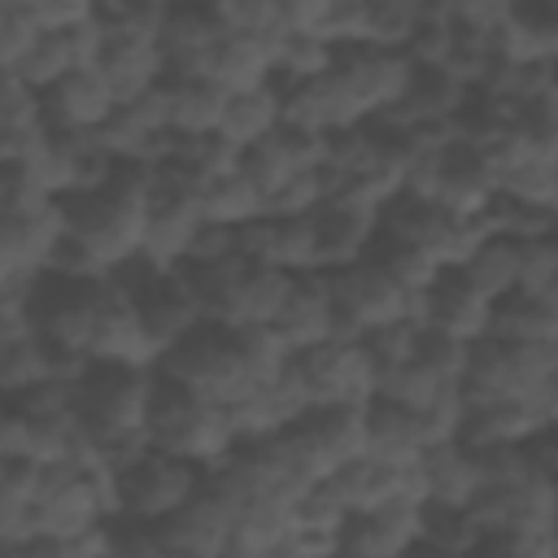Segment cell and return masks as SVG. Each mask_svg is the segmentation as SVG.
I'll return each mask as SVG.
<instances>
[{
  "label": "cell",
  "mask_w": 558,
  "mask_h": 558,
  "mask_svg": "<svg viewBox=\"0 0 558 558\" xmlns=\"http://www.w3.org/2000/svg\"><path fill=\"white\" fill-rule=\"evenodd\" d=\"M275 44L248 39V35H222L214 57H209V78L222 83L227 92H253L266 87L275 74Z\"/></svg>",
  "instance_id": "cell-30"
},
{
  "label": "cell",
  "mask_w": 558,
  "mask_h": 558,
  "mask_svg": "<svg viewBox=\"0 0 558 558\" xmlns=\"http://www.w3.org/2000/svg\"><path fill=\"white\" fill-rule=\"evenodd\" d=\"M288 379L301 388L310 410L371 405V397H375V366H371L362 340H323L314 349L292 353Z\"/></svg>",
  "instance_id": "cell-8"
},
{
  "label": "cell",
  "mask_w": 558,
  "mask_h": 558,
  "mask_svg": "<svg viewBox=\"0 0 558 558\" xmlns=\"http://www.w3.org/2000/svg\"><path fill=\"white\" fill-rule=\"evenodd\" d=\"M157 532L174 549H183L192 558H218L222 549L235 545V506L214 484H205L179 514H170L166 523H157Z\"/></svg>",
  "instance_id": "cell-18"
},
{
  "label": "cell",
  "mask_w": 558,
  "mask_h": 558,
  "mask_svg": "<svg viewBox=\"0 0 558 558\" xmlns=\"http://www.w3.org/2000/svg\"><path fill=\"white\" fill-rule=\"evenodd\" d=\"M148 440L157 453H170V458H183L192 466H201L205 475H214L235 449H240V436H235V423H231V410L161 379L157 384V401H153V414H148Z\"/></svg>",
  "instance_id": "cell-3"
},
{
  "label": "cell",
  "mask_w": 558,
  "mask_h": 558,
  "mask_svg": "<svg viewBox=\"0 0 558 558\" xmlns=\"http://www.w3.org/2000/svg\"><path fill=\"white\" fill-rule=\"evenodd\" d=\"M418 541L449 549V554H475V545L484 541V527L475 523L471 506H440V501H423L418 510Z\"/></svg>",
  "instance_id": "cell-36"
},
{
  "label": "cell",
  "mask_w": 558,
  "mask_h": 558,
  "mask_svg": "<svg viewBox=\"0 0 558 558\" xmlns=\"http://www.w3.org/2000/svg\"><path fill=\"white\" fill-rule=\"evenodd\" d=\"M279 126H283V96L266 83V87H253V92H231L218 135H227L244 153V148L270 140Z\"/></svg>",
  "instance_id": "cell-31"
},
{
  "label": "cell",
  "mask_w": 558,
  "mask_h": 558,
  "mask_svg": "<svg viewBox=\"0 0 558 558\" xmlns=\"http://www.w3.org/2000/svg\"><path fill=\"white\" fill-rule=\"evenodd\" d=\"M331 283V301H336V340H362L366 331L405 318L410 310V292L401 283H392L371 257L353 262L344 270H323Z\"/></svg>",
  "instance_id": "cell-11"
},
{
  "label": "cell",
  "mask_w": 558,
  "mask_h": 558,
  "mask_svg": "<svg viewBox=\"0 0 558 558\" xmlns=\"http://www.w3.org/2000/svg\"><path fill=\"white\" fill-rule=\"evenodd\" d=\"M493 336L514 344H558V310L536 292H510L493 305Z\"/></svg>",
  "instance_id": "cell-32"
},
{
  "label": "cell",
  "mask_w": 558,
  "mask_h": 558,
  "mask_svg": "<svg viewBox=\"0 0 558 558\" xmlns=\"http://www.w3.org/2000/svg\"><path fill=\"white\" fill-rule=\"evenodd\" d=\"M240 174L266 196V205H270V196H279L301 170L292 166V157L283 153V144L270 135V140H262V144H253V148H244L240 153Z\"/></svg>",
  "instance_id": "cell-42"
},
{
  "label": "cell",
  "mask_w": 558,
  "mask_h": 558,
  "mask_svg": "<svg viewBox=\"0 0 558 558\" xmlns=\"http://www.w3.org/2000/svg\"><path fill=\"white\" fill-rule=\"evenodd\" d=\"M471 349H475V344L423 327V331H418V344H414V362H418L427 375H436L440 384L462 388V384H466V371H471Z\"/></svg>",
  "instance_id": "cell-38"
},
{
  "label": "cell",
  "mask_w": 558,
  "mask_h": 558,
  "mask_svg": "<svg viewBox=\"0 0 558 558\" xmlns=\"http://www.w3.org/2000/svg\"><path fill=\"white\" fill-rule=\"evenodd\" d=\"M536 405H541L545 423H558V353H554V362H549V371H545V384H541V392H536Z\"/></svg>",
  "instance_id": "cell-54"
},
{
  "label": "cell",
  "mask_w": 558,
  "mask_h": 558,
  "mask_svg": "<svg viewBox=\"0 0 558 558\" xmlns=\"http://www.w3.org/2000/svg\"><path fill=\"white\" fill-rule=\"evenodd\" d=\"M427 453L418 418L401 405L388 401H371L366 405V458L384 462V466H414Z\"/></svg>",
  "instance_id": "cell-28"
},
{
  "label": "cell",
  "mask_w": 558,
  "mask_h": 558,
  "mask_svg": "<svg viewBox=\"0 0 558 558\" xmlns=\"http://www.w3.org/2000/svg\"><path fill=\"white\" fill-rule=\"evenodd\" d=\"M231 92L214 78H166V105H170V131L179 135H214L222 126Z\"/></svg>",
  "instance_id": "cell-29"
},
{
  "label": "cell",
  "mask_w": 558,
  "mask_h": 558,
  "mask_svg": "<svg viewBox=\"0 0 558 558\" xmlns=\"http://www.w3.org/2000/svg\"><path fill=\"white\" fill-rule=\"evenodd\" d=\"M405 558H466V554H449V549H436V545H423V541H418Z\"/></svg>",
  "instance_id": "cell-55"
},
{
  "label": "cell",
  "mask_w": 558,
  "mask_h": 558,
  "mask_svg": "<svg viewBox=\"0 0 558 558\" xmlns=\"http://www.w3.org/2000/svg\"><path fill=\"white\" fill-rule=\"evenodd\" d=\"M471 558H558L545 532H484Z\"/></svg>",
  "instance_id": "cell-48"
},
{
  "label": "cell",
  "mask_w": 558,
  "mask_h": 558,
  "mask_svg": "<svg viewBox=\"0 0 558 558\" xmlns=\"http://www.w3.org/2000/svg\"><path fill=\"white\" fill-rule=\"evenodd\" d=\"M201 214H205V222H218V227L240 231V227L266 218V196L235 170V174H222V179H214V183L205 187Z\"/></svg>",
  "instance_id": "cell-34"
},
{
  "label": "cell",
  "mask_w": 558,
  "mask_h": 558,
  "mask_svg": "<svg viewBox=\"0 0 558 558\" xmlns=\"http://www.w3.org/2000/svg\"><path fill=\"white\" fill-rule=\"evenodd\" d=\"M296 436L331 475L357 458H366V405H323L296 423Z\"/></svg>",
  "instance_id": "cell-21"
},
{
  "label": "cell",
  "mask_w": 558,
  "mask_h": 558,
  "mask_svg": "<svg viewBox=\"0 0 558 558\" xmlns=\"http://www.w3.org/2000/svg\"><path fill=\"white\" fill-rule=\"evenodd\" d=\"M336 74H340L357 118L366 122L405 100L414 65L405 52H384V48L357 44V48H336Z\"/></svg>",
  "instance_id": "cell-12"
},
{
  "label": "cell",
  "mask_w": 558,
  "mask_h": 558,
  "mask_svg": "<svg viewBox=\"0 0 558 558\" xmlns=\"http://www.w3.org/2000/svg\"><path fill=\"white\" fill-rule=\"evenodd\" d=\"M209 484V475L183 458L170 453H144L131 471H122L113 480V497H118V519L122 523H144L157 527L170 514H179L201 488Z\"/></svg>",
  "instance_id": "cell-5"
},
{
  "label": "cell",
  "mask_w": 558,
  "mask_h": 558,
  "mask_svg": "<svg viewBox=\"0 0 558 558\" xmlns=\"http://www.w3.org/2000/svg\"><path fill=\"white\" fill-rule=\"evenodd\" d=\"M161 375L153 366L92 362L78 379V418L92 432H148Z\"/></svg>",
  "instance_id": "cell-6"
},
{
  "label": "cell",
  "mask_w": 558,
  "mask_h": 558,
  "mask_svg": "<svg viewBox=\"0 0 558 558\" xmlns=\"http://www.w3.org/2000/svg\"><path fill=\"white\" fill-rule=\"evenodd\" d=\"M418 501L353 510L340 523V558H405L418 545Z\"/></svg>",
  "instance_id": "cell-13"
},
{
  "label": "cell",
  "mask_w": 558,
  "mask_h": 558,
  "mask_svg": "<svg viewBox=\"0 0 558 558\" xmlns=\"http://www.w3.org/2000/svg\"><path fill=\"white\" fill-rule=\"evenodd\" d=\"M418 480H423V501L471 506L475 493L484 488V466L475 449H466L462 440H449L418 458Z\"/></svg>",
  "instance_id": "cell-27"
},
{
  "label": "cell",
  "mask_w": 558,
  "mask_h": 558,
  "mask_svg": "<svg viewBox=\"0 0 558 558\" xmlns=\"http://www.w3.org/2000/svg\"><path fill=\"white\" fill-rule=\"evenodd\" d=\"M558 344H514V340H480L471 349V371L462 384V397L475 401H536L545 371L554 362Z\"/></svg>",
  "instance_id": "cell-10"
},
{
  "label": "cell",
  "mask_w": 558,
  "mask_h": 558,
  "mask_svg": "<svg viewBox=\"0 0 558 558\" xmlns=\"http://www.w3.org/2000/svg\"><path fill=\"white\" fill-rule=\"evenodd\" d=\"M527 462H532L536 471H545V475L558 480V423H549V427L527 445Z\"/></svg>",
  "instance_id": "cell-53"
},
{
  "label": "cell",
  "mask_w": 558,
  "mask_h": 558,
  "mask_svg": "<svg viewBox=\"0 0 558 558\" xmlns=\"http://www.w3.org/2000/svg\"><path fill=\"white\" fill-rule=\"evenodd\" d=\"M366 26H371V0H331L323 39L331 48H357L366 44Z\"/></svg>",
  "instance_id": "cell-49"
},
{
  "label": "cell",
  "mask_w": 558,
  "mask_h": 558,
  "mask_svg": "<svg viewBox=\"0 0 558 558\" xmlns=\"http://www.w3.org/2000/svg\"><path fill=\"white\" fill-rule=\"evenodd\" d=\"M392 283H401L405 292H427L445 270L432 262V253H423L418 244H410V240H397V235H384L379 231V240L371 244V253H366Z\"/></svg>",
  "instance_id": "cell-35"
},
{
  "label": "cell",
  "mask_w": 558,
  "mask_h": 558,
  "mask_svg": "<svg viewBox=\"0 0 558 558\" xmlns=\"http://www.w3.org/2000/svg\"><path fill=\"white\" fill-rule=\"evenodd\" d=\"M310 414V401L301 397V388L288 379V371L270 384H257L240 405H231V423L240 445L244 440H266V436H283L292 432L301 418Z\"/></svg>",
  "instance_id": "cell-26"
},
{
  "label": "cell",
  "mask_w": 558,
  "mask_h": 558,
  "mask_svg": "<svg viewBox=\"0 0 558 558\" xmlns=\"http://www.w3.org/2000/svg\"><path fill=\"white\" fill-rule=\"evenodd\" d=\"M70 70H78L74 65V52H70V39L65 35H39V44L13 65V70H4V74H13V78H22L26 87H35L39 96L52 87V83H61Z\"/></svg>",
  "instance_id": "cell-40"
},
{
  "label": "cell",
  "mask_w": 558,
  "mask_h": 558,
  "mask_svg": "<svg viewBox=\"0 0 558 558\" xmlns=\"http://www.w3.org/2000/svg\"><path fill=\"white\" fill-rule=\"evenodd\" d=\"M113 279H118V283L126 288V296L135 301L140 323H144V331L153 336V344L161 349V357H166L174 344H183L192 331L205 327V314H201V305H196V296H192V288L183 283L179 270H157V266H148L144 257H135V262H126L122 270H113Z\"/></svg>",
  "instance_id": "cell-7"
},
{
  "label": "cell",
  "mask_w": 558,
  "mask_h": 558,
  "mask_svg": "<svg viewBox=\"0 0 558 558\" xmlns=\"http://www.w3.org/2000/svg\"><path fill=\"white\" fill-rule=\"evenodd\" d=\"M445 392H453V388L440 384L436 375H427L418 362H405V366H397V371L375 375V397H371V401H388V405H401V410H410V414H423V410H432Z\"/></svg>",
  "instance_id": "cell-37"
},
{
  "label": "cell",
  "mask_w": 558,
  "mask_h": 558,
  "mask_svg": "<svg viewBox=\"0 0 558 558\" xmlns=\"http://www.w3.org/2000/svg\"><path fill=\"white\" fill-rule=\"evenodd\" d=\"M497 201V179L484 161V153L466 148V144H449L440 153V187H436V205H445L458 218L480 222L488 214V205Z\"/></svg>",
  "instance_id": "cell-24"
},
{
  "label": "cell",
  "mask_w": 558,
  "mask_h": 558,
  "mask_svg": "<svg viewBox=\"0 0 558 558\" xmlns=\"http://www.w3.org/2000/svg\"><path fill=\"white\" fill-rule=\"evenodd\" d=\"M183 283L192 288L205 323L240 331V327H275L283 314L296 275L279 266H262L248 257H231L222 266H183Z\"/></svg>",
  "instance_id": "cell-2"
},
{
  "label": "cell",
  "mask_w": 558,
  "mask_h": 558,
  "mask_svg": "<svg viewBox=\"0 0 558 558\" xmlns=\"http://www.w3.org/2000/svg\"><path fill=\"white\" fill-rule=\"evenodd\" d=\"M545 414L536 401H466L462 418V445L466 449H497V445H519L527 449L545 432Z\"/></svg>",
  "instance_id": "cell-25"
},
{
  "label": "cell",
  "mask_w": 558,
  "mask_h": 558,
  "mask_svg": "<svg viewBox=\"0 0 558 558\" xmlns=\"http://www.w3.org/2000/svg\"><path fill=\"white\" fill-rule=\"evenodd\" d=\"M379 231L418 244L423 253H432V262H436L440 270H462V266L471 262V253L480 248V240L488 235L484 222L458 218V214H449L445 205L418 201V196H410V192H401L397 201L384 205Z\"/></svg>",
  "instance_id": "cell-9"
},
{
  "label": "cell",
  "mask_w": 558,
  "mask_h": 558,
  "mask_svg": "<svg viewBox=\"0 0 558 558\" xmlns=\"http://www.w3.org/2000/svg\"><path fill=\"white\" fill-rule=\"evenodd\" d=\"M231 257H240V235H235L231 227L205 222V227L196 231V244H192V253H187V266H222V262H231Z\"/></svg>",
  "instance_id": "cell-52"
},
{
  "label": "cell",
  "mask_w": 558,
  "mask_h": 558,
  "mask_svg": "<svg viewBox=\"0 0 558 558\" xmlns=\"http://www.w3.org/2000/svg\"><path fill=\"white\" fill-rule=\"evenodd\" d=\"M514 140L523 144V153L532 161L558 166V105H554V96L514 109Z\"/></svg>",
  "instance_id": "cell-43"
},
{
  "label": "cell",
  "mask_w": 558,
  "mask_h": 558,
  "mask_svg": "<svg viewBox=\"0 0 558 558\" xmlns=\"http://www.w3.org/2000/svg\"><path fill=\"white\" fill-rule=\"evenodd\" d=\"M157 375L179 384V388H187V392H196V397H205V401H214V405H222V410L240 405L257 388L253 375L244 371L235 336L227 327H214V323H205L183 344H174L157 362Z\"/></svg>",
  "instance_id": "cell-4"
},
{
  "label": "cell",
  "mask_w": 558,
  "mask_h": 558,
  "mask_svg": "<svg viewBox=\"0 0 558 558\" xmlns=\"http://www.w3.org/2000/svg\"><path fill=\"white\" fill-rule=\"evenodd\" d=\"M39 22H35V9L31 0H4L0 4V65L13 70L35 44H39Z\"/></svg>",
  "instance_id": "cell-46"
},
{
  "label": "cell",
  "mask_w": 558,
  "mask_h": 558,
  "mask_svg": "<svg viewBox=\"0 0 558 558\" xmlns=\"http://www.w3.org/2000/svg\"><path fill=\"white\" fill-rule=\"evenodd\" d=\"M157 196V166L144 161H118V174L87 196L65 201V227L70 240L83 244L105 275L122 270L144 253L148 209Z\"/></svg>",
  "instance_id": "cell-1"
},
{
  "label": "cell",
  "mask_w": 558,
  "mask_h": 558,
  "mask_svg": "<svg viewBox=\"0 0 558 558\" xmlns=\"http://www.w3.org/2000/svg\"><path fill=\"white\" fill-rule=\"evenodd\" d=\"M453 52V22H449V4H423V17L405 44V57L414 70H445Z\"/></svg>",
  "instance_id": "cell-39"
},
{
  "label": "cell",
  "mask_w": 558,
  "mask_h": 558,
  "mask_svg": "<svg viewBox=\"0 0 558 558\" xmlns=\"http://www.w3.org/2000/svg\"><path fill=\"white\" fill-rule=\"evenodd\" d=\"M96 70L105 74V83L113 87L118 105L135 100L144 92H153L157 83H166V52L157 35H140V31H105V48Z\"/></svg>",
  "instance_id": "cell-17"
},
{
  "label": "cell",
  "mask_w": 558,
  "mask_h": 558,
  "mask_svg": "<svg viewBox=\"0 0 558 558\" xmlns=\"http://www.w3.org/2000/svg\"><path fill=\"white\" fill-rule=\"evenodd\" d=\"M222 22L214 4H170L161 26V52H166V78H209V57L222 39Z\"/></svg>",
  "instance_id": "cell-16"
},
{
  "label": "cell",
  "mask_w": 558,
  "mask_h": 558,
  "mask_svg": "<svg viewBox=\"0 0 558 558\" xmlns=\"http://www.w3.org/2000/svg\"><path fill=\"white\" fill-rule=\"evenodd\" d=\"M31 9H35V22L44 35H65L96 13L92 0H31Z\"/></svg>",
  "instance_id": "cell-51"
},
{
  "label": "cell",
  "mask_w": 558,
  "mask_h": 558,
  "mask_svg": "<svg viewBox=\"0 0 558 558\" xmlns=\"http://www.w3.org/2000/svg\"><path fill=\"white\" fill-rule=\"evenodd\" d=\"M39 100H44V122L65 135H96L118 109V96L100 70H70Z\"/></svg>",
  "instance_id": "cell-15"
},
{
  "label": "cell",
  "mask_w": 558,
  "mask_h": 558,
  "mask_svg": "<svg viewBox=\"0 0 558 558\" xmlns=\"http://www.w3.org/2000/svg\"><path fill=\"white\" fill-rule=\"evenodd\" d=\"M218 558H262V554H253V549H244V545H231V549H222Z\"/></svg>",
  "instance_id": "cell-56"
},
{
  "label": "cell",
  "mask_w": 558,
  "mask_h": 558,
  "mask_svg": "<svg viewBox=\"0 0 558 558\" xmlns=\"http://www.w3.org/2000/svg\"><path fill=\"white\" fill-rule=\"evenodd\" d=\"M475 292H484L493 305L506 301L510 292H519V240L506 235H484L480 248L471 253V262L458 270Z\"/></svg>",
  "instance_id": "cell-33"
},
{
  "label": "cell",
  "mask_w": 558,
  "mask_h": 558,
  "mask_svg": "<svg viewBox=\"0 0 558 558\" xmlns=\"http://www.w3.org/2000/svg\"><path fill=\"white\" fill-rule=\"evenodd\" d=\"M201 227H205L201 201L157 192L153 209H148V231H144V253L140 257L157 270H183Z\"/></svg>",
  "instance_id": "cell-20"
},
{
  "label": "cell",
  "mask_w": 558,
  "mask_h": 558,
  "mask_svg": "<svg viewBox=\"0 0 558 558\" xmlns=\"http://www.w3.org/2000/svg\"><path fill=\"white\" fill-rule=\"evenodd\" d=\"M418 331H423V327H418V323H410V318H397V323H384V327L366 331V336H362V349H366V357H371L375 375H384V371H397V366L414 362Z\"/></svg>",
  "instance_id": "cell-45"
},
{
  "label": "cell",
  "mask_w": 558,
  "mask_h": 558,
  "mask_svg": "<svg viewBox=\"0 0 558 558\" xmlns=\"http://www.w3.org/2000/svg\"><path fill=\"white\" fill-rule=\"evenodd\" d=\"M418 17H423V4L418 0H371L366 44L371 48H384V52H405Z\"/></svg>",
  "instance_id": "cell-44"
},
{
  "label": "cell",
  "mask_w": 558,
  "mask_h": 558,
  "mask_svg": "<svg viewBox=\"0 0 558 558\" xmlns=\"http://www.w3.org/2000/svg\"><path fill=\"white\" fill-rule=\"evenodd\" d=\"M554 214H558V201H554Z\"/></svg>",
  "instance_id": "cell-58"
},
{
  "label": "cell",
  "mask_w": 558,
  "mask_h": 558,
  "mask_svg": "<svg viewBox=\"0 0 558 558\" xmlns=\"http://www.w3.org/2000/svg\"><path fill=\"white\" fill-rule=\"evenodd\" d=\"M427 327L445 331L453 340L480 344L493 336V301L484 292H475L458 270H445L427 288Z\"/></svg>",
  "instance_id": "cell-22"
},
{
  "label": "cell",
  "mask_w": 558,
  "mask_h": 558,
  "mask_svg": "<svg viewBox=\"0 0 558 558\" xmlns=\"http://www.w3.org/2000/svg\"><path fill=\"white\" fill-rule=\"evenodd\" d=\"M310 222H314L318 270H344L353 262H366L371 244L379 240V209H366L353 201H331L314 209Z\"/></svg>",
  "instance_id": "cell-19"
},
{
  "label": "cell",
  "mask_w": 558,
  "mask_h": 558,
  "mask_svg": "<svg viewBox=\"0 0 558 558\" xmlns=\"http://www.w3.org/2000/svg\"><path fill=\"white\" fill-rule=\"evenodd\" d=\"M105 545V527L96 536H83V541H57V536H35L26 545H4L0 558H96Z\"/></svg>",
  "instance_id": "cell-50"
},
{
  "label": "cell",
  "mask_w": 558,
  "mask_h": 558,
  "mask_svg": "<svg viewBox=\"0 0 558 558\" xmlns=\"http://www.w3.org/2000/svg\"><path fill=\"white\" fill-rule=\"evenodd\" d=\"M554 105H558V61H554Z\"/></svg>",
  "instance_id": "cell-57"
},
{
  "label": "cell",
  "mask_w": 558,
  "mask_h": 558,
  "mask_svg": "<svg viewBox=\"0 0 558 558\" xmlns=\"http://www.w3.org/2000/svg\"><path fill=\"white\" fill-rule=\"evenodd\" d=\"M497 196L519 201V205H536V209H554V201H558V166L523 157V161H514L510 170L497 174Z\"/></svg>",
  "instance_id": "cell-41"
},
{
  "label": "cell",
  "mask_w": 558,
  "mask_h": 558,
  "mask_svg": "<svg viewBox=\"0 0 558 558\" xmlns=\"http://www.w3.org/2000/svg\"><path fill=\"white\" fill-rule=\"evenodd\" d=\"M31 126H48L44 122V100L22 78L4 74V87H0V131H31Z\"/></svg>",
  "instance_id": "cell-47"
},
{
  "label": "cell",
  "mask_w": 558,
  "mask_h": 558,
  "mask_svg": "<svg viewBox=\"0 0 558 558\" xmlns=\"http://www.w3.org/2000/svg\"><path fill=\"white\" fill-rule=\"evenodd\" d=\"M275 336L288 344V353L336 340V301H331V283H327L323 270L318 275H296L292 296H288L283 314L275 318Z\"/></svg>",
  "instance_id": "cell-23"
},
{
  "label": "cell",
  "mask_w": 558,
  "mask_h": 558,
  "mask_svg": "<svg viewBox=\"0 0 558 558\" xmlns=\"http://www.w3.org/2000/svg\"><path fill=\"white\" fill-rule=\"evenodd\" d=\"M65 231V201H48L35 214L0 218V275H44Z\"/></svg>",
  "instance_id": "cell-14"
}]
</instances>
